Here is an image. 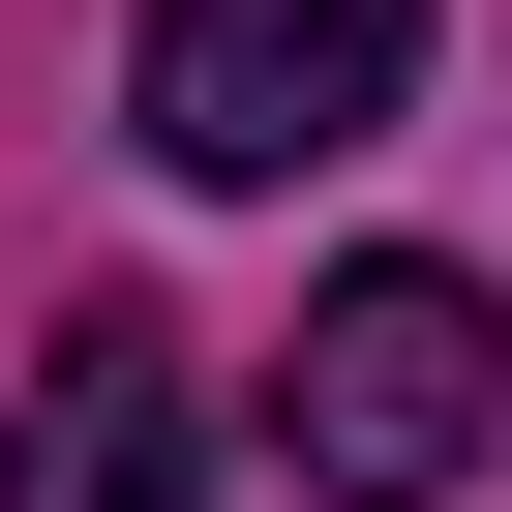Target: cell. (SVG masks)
Masks as SVG:
<instances>
[{"mask_svg": "<svg viewBox=\"0 0 512 512\" xmlns=\"http://www.w3.org/2000/svg\"><path fill=\"white\" fill-rule=\"evenodd\" d=\"M392 61H422V0H151V151L181 181H302V151H362L392 121Z\"/></svg>", "mask_w": 512, "mask_h": 512, "instance_id": "obj_2", "label": "cell"}, {"mask_svg": "<svg viewBox=\"0 0 512 512\" xmlns=\"http://www.w3.org/2000/svg\"><path fill=\"white\" fill-rule=\"evenodd\" d=\"M482 422H512V332H482V272H332L302 302V482L332 512H422V482H482Z\"/></svg>", "mask_w": 512, "mask_h": 512, "instance_id": "obj_1", "label": "cell"}, {"mask_svg": "<svg viewBox=\"0 0 512 512\" xmlns=\"http://www.w3.org/2000/svg\"><path fill=\"white\" fill-rule=\"evenodd\" d=\"M0 512H211V392L151 302H61L31 392H0Z\"/></svg>", "mask_w": 512, "mask_h": 512, "instance_id": "obj_3", "label": "cell"}]
</instances>
